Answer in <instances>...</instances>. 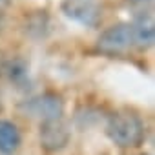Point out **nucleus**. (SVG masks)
I'll use <instances>...</instances> for the list:
<instances>
[{"label":"nucleus","instance_id":"obj_7","mask_svg":"<svg viewBox=\"0 0 155 155\" xmlns=\"http://www.w3.org/2000/svg\"><path fill=\"white\" fill-rule=\"evenodd\" d=\"M22 142L18 128L11 120L0 119V153L2 155H13Z\"/></svg>","mask_w":155,"mask_h":155},{"label":"nucleus","instance_id":"obj_6","mask_svg":"<svg viewBox=\"0 0 155 155\" xmlns=\"http://www.w3.org/2000/svg\"><path fill=\"white\" fill-rule=\"evenodd\" d=\"M131 37H133V48L146 51L155 42V22L151 13H142L140 17L131 22Z\"/></svg>","mask_w":155,"mask_h":155},{"label":"nucleus","instance_id":"obj_3","mask_svg":"<svg viewBox=\"0 0 155 155\" xmlns=\"http://www.w3.org/2000/svg\"><path fill=\"white\" fill-rule=\"evenodd\" d=\"M22 110H26L28 115L44 120H55L62 119L64 115V101L57 93H42L28 102L22 104Z\"/></svg>","mask_w":155,"mask_h":155},{"label":"nucleus","instance_id":"obj_4","mask_svg":"<svg viewBox=\"0 0 155 155\" xmlns=\"http://www.w3.org/2000/svg\"><path fill=\"white\" fill-rule=\"evenodd\" d=\"M69 130L68 124L62 119H55V120H44L40 124V146L49 151H60L68 142H69Z\"/></svg>","mask_w":155,"mask_h":155},{"label":"nucleus","instance_id":"obj_8","mask_svg":"<svg viewBox=\"0 0 155 155\" xmlns=\"http://www.w3.org/2000/svg\"><path fill=\"white\" fill-rule=\"evenodd\" d=\"M126 2H130V4H148L151 0H126Z\"/></svg>","mask_w":155,"mask_h":155},{"label":"nucleus","instance_id":"obj_10","mask_svg":"<svg viewBox=\"0 0 155 155\" xmlns=\"http://www.w3.org/2000/svg\"><path fill=\"white\" fill-rule=\"evenodd\" d=\"M8 2H9V0H0V6H6Z\"/></svg>","mask_w":155,"mask_h":155},{"label":"nucleus","instance_id":"obj_2","mask_svg":"<svg viewBox=\"0 0 155 155\" xmlns=\"http://www.w3.org/2000/svg\"><path fill=\"white\" fill-rule=\"evenodd\" d=\"M133 48V37H131V24H115L101 33L97 38V51L108 57H119L128 53Z\"/></svg>","mask_w":155,"mask_h":155},{"label":"nucleus","instance_id":"obj_1","mask_svg":"<svg viewBox=\"0 0 155 155\" xmlns=\"http://www.w3.org/2000/svg\"><path fill=\"white\" fill-rule=\"evenodd\" d=\"M106 133L115 146L124 148V150L139 148L146 137V130H144L142 120L130 111L113 113L108 119Z\"/></svg>","mask_w":155,"mask_h":155},{"label":"nucleus","instance_id":"obj_9","mask_svg":"<svg viewBox=\"0 0 155 155\" xmlns=\"http://www.w3.org/2000/svg\"><path fill=\"white\" fill-rule=\"evenodd\" d=\"M2 26H4V17H2V13H0V29H2Z\"/></svg>","mask_w":155,"mask_h":155},{"label":"nucleus","instance_id":"obj_5","mask_svg":"<svg viewBox=\"0 0 155 155\" xmlns=\"http://www.w3.org/2000/svg\"><path fill=\"white\" fill-rule=\"evenodd\" d=\"M62 11L66 13V17L88 28H95L101 22V8L93 0H64Z\"/></svg>","mask_w":155,"mask_h":155}]
</instances>
